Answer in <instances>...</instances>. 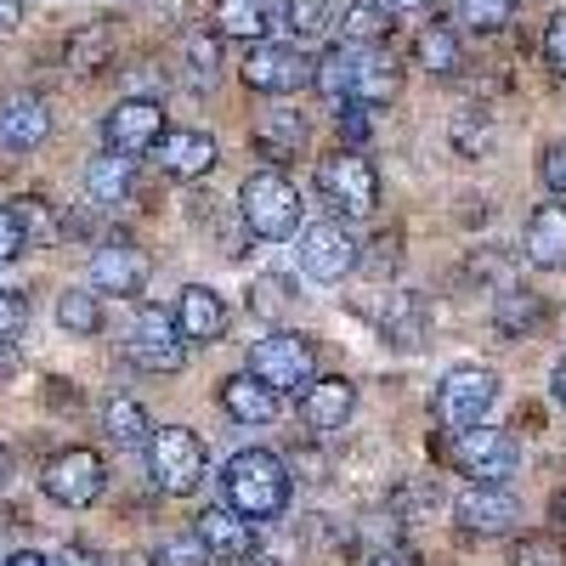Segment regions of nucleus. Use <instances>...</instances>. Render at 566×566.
<instances>
[{
    "instance_id": "1",
    "label": "nucleus",
    "mask_w": 566,
    "mask_h": 566,
    "mask_svg": "<svg viewBox=\"0 0 566 566\" xmlns=\"http://www.w3.org/2000/svg\"><path fill=\"white\" fill-rule=\"evenodd\" d=\"M221 488H227V504L250 515V522H277L283 510H290V470H283L277 453L266 448H244V453H232L227 470H221Z\"/></svg>"
},
{
    "instance_id": "2",
    "label": "nucleus",
    "mask_w": 566,
    "mask_h": 566,
    "mask_svg": "<svg viewBox=\"0 0 566 566\" xmlns=\"http://www.w3.org/2000/svg\"><path fill=\"white\" fill-rule=\"evenodd\" d=\"M239 216L255 239H290L301 227V193L283 170H250L244 193H239Z\"/></svg>"
},
{
    "instance_id": "3",
    "label": "nucleus",
    "mask_w": 566,
    "mask_h": 566,
    "mask_svg": "<svg viewBox=\"0 0 566 566\" xmlns=\"http://www.w3.org/2000/svg\"><path fill=\"white\" fill-rule=\"evenodd\" d=\"M148 470H154L159 493L187 499V493H199L210 459H205V442L187 431V424H159V431L148 437Z\"/></svg>"
},
{
    "instance_id": "4",
    "label": "nucleus",
    "mask_w": 566,
    "mask_h": 566,
    "mask_svg": "<svg viewBox=\"0 0 566 566\" xmlns=\"http://www.w3.org/2000/svg\"><path fill=\"white\" fill-rule=\"evenodd\" d=\"M250 374L261 386H272L277 397H290L317 380V346L306 335H295V328H277V335L250 346Z\"/></svg>"
},
{
    "instance_id": "5",
    "label": "nucleus",
    "mask_w": 566,
    "mask_h": 566,
    "mask_svg": "<svg viewBox=\"0 0 566 566\" xmlns=\"http://www.w3.org/2000/svg\"><path fill=\"white\" fill-rule=\"evenodd\" d=\"M448 459L459 476L470 482H510L515 476V464H522V448H515L510 431H499V424H470V431H453L448 442Z\"/></svg>"
},
{
    "instance_id": "6",
    "label": "nucleus",
    "mask_w": 566,
    "mask_h": 566,
    "mask_svg": "<svg viewBox=\"0 0 566 566\" xmlns=\"http://www.w3.org/2000/svg\"><path fill=\"white\" fill-rule=\"evenodd\" d=\"M125 357H130L142 374H181L187 340H181L176 317H165L159 306H142L136 323H130V335H125Z\"/></svg>"
},
{
    "instance_id": "7",
    "label": "nucleus",
    "mask_w": 566,
    "mask_h": 566,
    "mask_svg": "<svg viewBox=\"0 0 566 566\" xmlns=\"http://www.w3.org/2000/svg\"><path fill=\"white\" fill-rule=\"evenodd\" d=\"M499 402V374L493 368H453L448 380L437 386V419L448 431H470L482 424Z\"/></svg>"
},
{
    "instance_id": "8",
    "label": "nucleus",
    "mask_w": 566,
    "mask_h": 566,
    "mask_svg": "<svg viewBox=\"0 0 566 566\" xmlns=\"http://www.w3.org/2000/svg\"><path fill=\"white\" fill-rule=\"evenodd\" d=\"M363 266V244L346 221H317L301 232V272L317 283H340L346 272Z\"/></svg>"
},
{
    "instance_id": "9",
    "label": "nucleus",
    "mask_w": 566,
    "mask_h": 566,
    "mask_svg": "<svg viewBox=\"0 0 566 566\" xmlns=\"http://www.w3.org/2000/svg\"><path fill=\"white\" fill-rule=\"evenodd\" d=\"M317 181H323L328 205L346 210V216H374V210H380V176H374V165H368L357 148H346V154H335V159H323Z\"/></svg>"
},
{
    "instance_id": "10",
    "label": "nucleus",
    "mask_w": 566,
    "mask_h": 566,
    "mask_svg": "<svg viewBox=\"0 0 566 566\" xmlns=\"http://www.w3.org/2000/svg\"><path fill=\"white\" fill-rule=\"evenodd\" d=\"M40 482H45V499H57L63 510H85V504L103 499L108 470H103V459L91 448H69V453H57L52 464H45Z\"/></svg>"
},
{
    "instance_id": "11",
    "label": "nucleus",
    "mask_w": 566,
    "mask_h": 566,
    "mask_svg": "<svg viewBox=\"0 0 566 566\" xmlns=\"http://www.w3.org/2000/svg\"><path fill=\"white\" fill-rule=\"evenodd\" d=\"M312 80V63L301 45H277V40H255L250 57H244V85L250 91H266V97H290Z\"/></svg>"
},
{
    "instance_id": "12",
    "label": "nucleus",
    "mask_w": 566,
    "mask_h": 566,
    "mask_svg": "<svg viewBox=\"0 0 566 566\" xmlns=\"http://www.w3.org/2000/svg\"><path fill=\"white\" fill-rule=\"evenodd\" d=\"M453 515H459V527H464V533L499 538V533H510L515 522H522V499H515L504 482H470V488L459 493Z\"/></svg>"
},
{
    "instance_id": "13",
    "label": "nucleus",
    "mask_w": 566,
    "mask_h": 566,
    "mask_svg": "<svg viewBox=\"0 0 566 566\" xmlns=\"http://www.w3.org/2000/svg\"><path fill=\"white\" fill-rule=\"evenodd\" d=\"M165 136V108L154 97H125L108 119H103V142L114 154H154V142Z\"/></svg>"
},
{
    "instance_id": "14",
    "label": "nucleus",
    "mask_w": 566,
    "mask_h": 566,
    "mask_svg": "<svg viewBox=\"0 0 566 566\" xmlns=\"http://www.w3.org/2000/svg\"><path fill=\"white\" fill-rule=\"evenodd\" d=\"M154 159L176 181H199V176H210L221 165V148H216V136H205V130H165L154 142Z\"/></svg>"
},
{
    "instance_id": "15",
    "label": "nucleus",
    "mask_w": 566,
    "mask_h": 566,
    "mask_svg": "<svg viewBox=\"0 0 566 566\" xmlns=\"http://www.w3.org/2000/svg\"><path fill=\"white\" fill-rule=\"evenodd\" d=\"M148 255H142L130 239H114L103 244L97 255H91V283H97L103 295H142L148 290Z\"/></svg>"
},
{
    "instance_id": "16",
    "label": "nucleus",
    "mask_w": 566,
    "mask_h": 566,
    "mask_svg": "<svg viewBox=\"0 0 566 566\" xmlns=\"http://www.w3.org/2000/svg\"><path fill=\"white\" fill-rule=\"evenodd\" d=\"M45 136H52L45 97H34V91H12V97H0V148L29 154V148H40Z\"/></svg>"
},
{
    "instance_id": "17",
    "label": "nucleus",
    "mask_w": 566,
    "mask_h": 566,
    "mask_svg": "<svg viewBox=\"0 0 566 566\" xmlns=\"http://www.w3.org/2000/svg\"><path fill=\"white\" fill-rule=\"evenodd\" d=\"M193 533L205 538L210 560H244L255 549V522H250V515H239L232 504H210L199 522H193Z\"/></svg>"
},
{
    "instance_id": "18",
    "label": "nucleus",
    "mask_w": 566,
    "mask_h": 566,
    "mask_svg": "<svg viewBox=\"0 0 566 566\" xmlns=\"http://www.w3.org/2000/svg\"><path fill=\"white\" fill-rule=\"evenodd\" d=\"M352 408H357V386L346 380V374H328V380H312V386H306V397H301V419L312 424L317 437L340 431V424L352 419Z\"/></svg>"
},
{
    "instance_id": "19",
    "label": "nucleus",
    "mask_w": 566,
    "mask_h": 566,
    "mask_svg": "<svg viewBox=\"0 0 566 566\" xmlns=\"http://www.w3.org/2000/svg\"><path fill=\"white\" fill-rule=\"evenodd\" d=\"M176 328H181V340H221L227 335V301L210 290V283H187L181 301H176Z\"/></svg>"
},
{
    "instance_id": "20",
    "label": "nucleus",
    "mask_w": 566,
    "mask_h": 566,
    "mask_svg": "<svg viewBox=\"0 0 566 566\" xmlns=\"http://www.w3.org/2000/svg\"><path fill=\"white\" fill-rule=\"evenodd\" d=\"M527 261L538 272H566V205H538L527 221Z\"/></svg>"
},
{
    "instance_id": "21",
    "label": "nucleus",
    "mask_w": 566,
    "mask_h": 566,
    "mask_svg": "<svg viewBox=\"0 0 566 566\" xmlns=\"http://www.w3.org/2000/svg\"><path fill=\"white\" fill-rule=\"evenodd\" d=\"M397 97V63L380 52V45H357V69H352V97L363 108H380Z\"/></svg>"
},
{
    "instance_id": "22",
    "label": "nucleus",
    "mask_w": 566,
    "mask_h": 566,
    "mask_svg": "<svg viewBox=\"0 0 566 566\" xmlns=\"http://www.w3.org/2000/svg\"><path fill=\"white\" fill-rule=\"evenodd\" d=\"M130 187H136V159L130 154H97L85 165V193L97 199V205H125L130 199Z\"/></svg>"
},
{
    "instance_id": "23",
    "label": "nucleus",
    "mask_w": 566,
    "mask_h": 566,
    "mask_svg": "<svg viewBox=\"0 0 566 566\" xmlns=\"http://www.w3.org/2000/svg\"><path fill=\"white\" fill-rule=\"evenodd\" d=\"M221 408L239 424H266L277 413V391L261 386L255 374H232V380H221Z\"/></svg>"
},
{
    "instance_id": "24",
    "label": "nucleus",
    "mask_w": 566,
    "mask_h": 566,
    "mask_svg": "<svg viewBox=\"0 0 566 566\" xmlns=\"http://www.w3.org/2000/svg\"><path fill=\"white\" fill-rule=\"evenodd\" d=\"M210 23H216V34H227V40H250V45H255V40L272 29V7H266V0H216Z\"/></svg>"
},
{
    "instance_id": "25",
    "label": "nucleus",
    "mask_w": 566,
    "mask_h": 566,
    "mask_svg": "<svg viewBox=\"0 0 566 566\" xmlns=\"http://www.w3.org/2000/svg\"><path fill=\"white\" fill-rule=\"evenodd\" d=\"M413 63L431 74V80H448L459 69V34L448 23H424L419 40H413Z\"/></svg>"
},
{
    "instance_id": "26",
    "label": "nucleus",
    "mask_w": 566,
    "mask_h": 566,
    "mask_svg": "<svg viewBox=\"0 0 566 566\" xmlns=\"http://www.w3.org/2000/svg\"><path fill=\"white\" fill-rule=\"evenodd\" d=\"M352 69H357V45L340 40V45H328V52L312 63V85L323 91L328 103H346L352 97Z\"/></svg>"
},
{
    "instance_id": "27",
    "label": "nucleus",
    "mask_w": 566,
    "mask_h": 566,
    "mask_svg": "<svg viewBox=\"0 0 566 566\" xmlns=\"http://www.w3.org/2000/svg\"><path fill=\"white\" fill-rule=\"evenodd\" d=\"M340 34L352 45H380L391 34V7L386 0H346L340 7Z\"/></svg>"
},
{
    "instance_id": "28",
    "label": "nucleus",
    "mask_w": 566,
    "mask_h": 566,
    "mask_svg": "<svg viewBox=\"0 0 566 566\" xmlns=\"http://www.w3.org/2000/svg\"><path fill=\"white\" fill-rule=\"evenodd\" d=\"M301 142H306V119L290 114V108H277V114H266V119L255 125V148H261L266 159H295Z\"/></svg>"
},
{
    "instance_id": "29",
    "label": "nucleus",
    "mask_w": 566,
    "mask_h": 566,
    "mask_svg": "<svg viewBox=\"0 0 566 566\" xmlns=\"http://www.w3.org/2000/svg\"><path fill=\"white\" fill-rule=\"evenodd\" d=\"M103 437H108L114 448H142V442L154 437V424H148V413H142V402L114 397V402L103 408Z\"/></svg>"
},
{
    "instance_id": "30",
    "label": "nucleus",
    "mask_w": 566,
    "mask_h": 566,
    "mask_svg": "<svg viewBox=\"0 0 566 566\" xmlns=\"http://www.w3.org/2000/svg\"><path fill=\"white\" fill-rule=\"evenodd\" d=\"M181 63H187V85L193 91H210L216 85V69H221V45L210 29H193L181 40Z\"/></svg>"
},
{
    "instance_id": "31",
    "label": "nucleus",
    "mask_w": 566,
    "mask_h": 566,
    "mask_svg": "<svg viewBox=\"0 0 566 566\" xmlns=\"http://www.w3.org/2000/svg\"><path fill=\"white\" fill-rule=\"evenodd\" d=\"M57 323L69 328V335H97L103 328V306L91 290H63L57 295Z\"/></svg>"
},
{
    "instance_id": "32",
    "label": "nucleus",
    "mask_w": 566,
    "mask_h": 566,
    "mask_svg": "<svg viewBox=\"0 0 566 566\" xmlns=\"http://www.w3.org/2000/svg\"><path fill=\"white\" fill-rule=\"evenodd\" d=\"M419 335H424V301H419V295H391L386 340H391V346H419Z\"/></svg>"
},
{
    "instance_id": "33",
    "label": "nucleus",
    "mask_w": 566,
    "mask_h": 566,
    "mask_svg": "<svg viewBox=\"0 0 566 566\" xmlns=\"http://www.w3.org/2000/svg\"><path fill=\"white\" fill-rule=\"evenodd\" d=\"M283 29H290L301 45L317 40L328 29V0H283Z\"/></svg>"
},
{
    "instance_id": "34",
    "label": "nucleus",
    "mask_w": 566,
    "mask_h": 566,
    "mask_svg": "<svg viewBox=\"0 0 566 566\" xmlns=\"http://www.w3.org/2000/svg\"><path fill=\"white\" fill-rule=\"evenodd\" d=\"M459 18L476 34H499L515 18V0H459Z\"/></svg>"
},
{
    "instance_id": "35",
    "label": "nucleus",
    "mask_w": 566,
    "mask_h": 566,
    "mask_svg": "<svg viewBox=\"0 0 566 566\" xmlns=\"http://www.w3.org/2000/svg\"><path fill=\"white\" fill-rule=\"evenodd\" d=\"M159 566H210V549L199 533H176L159 544Z\"/></svg>"
},
{
    "instance_id": "36",
    "label": "nucleus",
    "mask_w": 566,
    "mask_h": 566,
    "mask_svg": "<svg viewBox=\"0 0 566 566\" xmlns=\"http://www.w3.org/2000/svg\"><path fill=\"white\" fill-rule=\"evenodd\" d=\"M250 312H261V317H283V312H290V283H283V277H255Z\"/></svg>"
},
{
    "instance_id": "37",
    "label": "nucleus",
    "mask_w": 566,
    "mask_h": 566,
    "mask_svg": "<svg viewBox=\"0 0 566 566\" xmlns=\"http://www.w3.org/2000/svg\"><path fill=\"white\" fill-rule=\"evenodd\" d=\"M29 250V227L18 216V205H0V261H18Z\"/></svg>"
},
{
    "instance_id": "38",
    "label": "nucleus",
    "mask_w": 566,
    "mask_h": 566,
    "mask_svg": "<svg viewBox=\"0 0 566 566\" xmlns=\"http://www.w3.org/2000/svg\"><path fill=\"white\" fill-rule=\"evenodd\" d=\"M515 566H566V549H560V538H527L515 549Z\"/></svg>"
},
{
    "instance_id": "39",
    "label": "nucleus",
    "mask_w": 566,
    "mask_h": 566,
    "mask_svg": "<svg viewBox=\"0 0 566 566\" xmlns=\"http://www.w3.org/2000/svg\"><path fill=\"white\" fill-rule=\"evenodd\" d=\"M538 170H544V187H549V193L566 199V136L544 148V165H538Z\"/></svg>"
},
{
    "instance_id": "40",
    "label": "nucleus",
    "mask_w": 566,
    "mask_h": 566,
    "mask_svg": "<svg viewBox=\"0 0 566 566\" xmlns=\"http://www.w3.org/2000/svg\"><path fill=\"white\" fill-rule=\"evenodd\" d=\"M544 63L566 80V12H555L549 29H544Z\"/></svg>"
},
{
    "instance_id": "41",
    "label": "nucleus",
    "mask_w": 566,
    "mask_h": 566,
    "mask_svg": "<svg viewBox=\"0 0 566 566\" xmlns=\"http://www.w3.org/2000/svg\"><path fill=\"white\" fill-rule=\"evenodd\" d=\"M29 328V306H23V295H0V340H18Z\"/></svg>"
},
{
    "instance_id": "42",
    "label": "nucleus",
    "mask_w": 566,
    "mask_h": 566,
    "mask_svg": "<svg viewBox=\"0 0 566 566\" xmlns=\"http://www.w3.org/2000/svg\"><path fill=\"white\" fill-rule=\"evenodd\" d=\"M340 136H346V142H363V136H368V108H363V103H346V108H340Z\"/></svg>"
},
{
    "instance_id": "43",
    "label": "nucleus",
    "mask_w": 566,
    "mask_h": 566,
    "mask_svg": "<svg viewBox=\"0 0 566 566\" xmlns=\"http://www.w3.org/2000/svg\"><path fill=\"white\" fill-rule=\"evenodd\" d=\"M97 52H108V34H103V29H91V34H85V40L74 45V52H69V57H74V69H85V63H91V57H97Z\"/></svg>"
},
{
    "instance_id": "44",
    "label": "nucleus",
    "mask_w": 566,
    "mask_h": 566,
    "mask_svg": "<svg viewBox=\"0 0 566 566\" xmlns=\"http://www.w3.org/2000/svg\"><path fill=\"white\" fill-rule=\"evenodd\" d=\"M23 23V0H0V34H12Z\"/></svg>"
},
{
    "instance_id": "45",
    "label": "nucleus",
    "mask_w": 566,
    "mask_h": 566,
    "mask_svg": "<svg viewBox=\"0 0 566 566\" xmlns=\"http://www.w3.org/2000/svg\"><path fill=\"white\" fill-rule=\"evenodd\" d=\"M57 566H108V560H103V555H91V549H63Z\"/></svg>"
},
{
    "instance_id": "46",
    "label": "nucleus",
    "mask_w": 566,
    "mask_h": 566,
    "mask_svg": "<svg viewBox=\"0 0 566 566\" xmlns=\"http://www.w3.org/2000/svg\"><path fill=\"white\" fill-rule=\"evenodd\" d=\"M368 566H419V560H413L408 549H380V555H374Z\"/></svg>"
},
{
    "instance_id": "47",
    "label": "nucleus",
    "mask_w": 566,
    "mask_h": 566,
    "mask_svg": "<svg viewBox=\"0 0 566 566\" xmlns=\"http://www.w3.org/2000/svg\"><path fill=\"white\" fill-rule=\"evenodd\" d=\"M0 566H52V560H45V555H34V549H18L12 560H0Z\"/></svg>"
},
{
    "instance_id": "48",
    "label": "nucleus",
    "mask_w": 566,
    "mask_h": 566,
    "mask_svg": "<svg viewBox=\"0 0 566 566\" xmlns=\"http://www.w3.org/2000/svg\"><path fill=\"white\" fill-rule=\"evenodd\" d=\"M555 402H560V408H566V357H560V363H555Z\"/></svg>"
},
{
    "instance_id": "49",
    "label": "nucleus",
    "mask_w": 566,
    "mask_h": 566,
    "mask_svg": "<svg viewBox=\"0 0 566 566\" xmlns=\"http://www.w3.org/2000/svg\"><path fill=\"white\" fill-rule=\"evenodd\" d=\"M386 7H391V12H424L431 0H386Z\"/></svg>"
},
{
    "instance_id": "50",
    "label": "nucleus",
    "mask_w": 566,
    "mask_h": 566,
    "mask_svg": "<svg viewBox=\"0 0 566 566\" xmlns=\"http://www.w3.org/2000/svg\"><path fill=\"white\" fill-rule=\"evenodd\" d=\"M549 515H555V522L566 527V493H555V504H549Z\"/></svg>"
},
{
    "instance_id": "51",
    "label": "nucleus",
    "mask_w": 566,
    "mask_h": 566,
    "mask_svg": "<svg viewBox=\"0 0 566 566\" xmlns=\"http://www.w3.org/2000/svg\"><path fill=\"white\" fill-rule=\"evenodd\" d=\"M0 482H7V448H0Z\"/></svg>"
}]
</instances>
